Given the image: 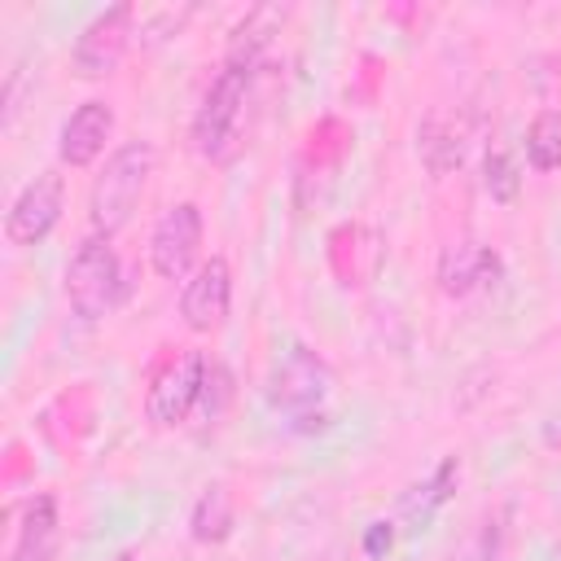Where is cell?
Masks as SVG:
<instances>
[{
	"instance_id": "14",
	"label": "cell",
	"mask_w": 561,
	"mask_h": 561,
	"mask_svg": "<svg viewBox=\"0 0 561 561\" xmlns=\"http://www.w3.org/2000/svg\"><path fill=\"white\" fill-rule=\"evenodd\" d=\"M188 526H193V539H197V543H219V539H228V530H232V491H228L224 482L206 486V491L197 495V504H193Z\"/></svg>"
},
{
	"instance_id": "3",
	"label": "cell",
	"mask_w": 561,
	"mask_h": 561,
	"mask_svg": "<svg viewBox=\"0 0 561 561\" xmlns=\"http://www.w3.org/2000/svg\"><path fill=\"white\" fill-rule=\"evenodd\" d=\"M66 298H70V311L88 324L101 320L114 307V298H118V259H114L105 237L92 232L75 250V259L66 267Z\"/></svg>"
},
{
	"instance_id": "6",
	"label": "cell",
	"mask_w": 561,
	"mask_h": 561,
	"mask_svg": "<svg viewBox=\"0 0 561 561\" xmlns=\"http://www.w3.org/2000/svg\"><path fill=\"white\" fill-rule=\"evenodd\" d=\"M61 197H66L61 175H57V171H39V175L13 197L9 215H4V237H9L13 245H39V241L57 228V219H61Z\"/></svg>"
},
{
	"instance_id": "18",
	"label": "cell",
	"mask_w": 561,
	"mask_h": 561,
	"mask_svg": "<svg viewBox=\"0 0 561 561\" xmlns=\"http://www.w3.org/2000/svg\"><path fill=\"white\" fill-rule=\"evenodd\" d=\"M228 399H232V377H228V368L224 364H206V381H202V399H197V408H202V416L206 421H215L224 408H228Z\"/></svg>"
},
{
	"instance_id": "9",
	"label": "cell",
	"mask_w": 561,
	"mask_h": 561,
	"mask_svg": "<svg viewBox=\"0 0 561 561\" xmlns=\"http://www.w3.org/2000/svg\"><path fill=\"white\" fill-rule=\"evenodd\" d=\"M228 307H232V272H228V259L224 254H210L193 280L184 285L180 294V316L193 333H210L228 320Z\"/></svg>"
},
{
	"instance_id": "4",
	"label": "cell",
	"mask_w": 561,
	"mask_h": 561,
	"mask_svg": "<svg viewBox=\"0 0 561 561\" xmlns=\"http://www.w3.org/2000/svg\"><path fill=\"white\" fill-rule=\"evenodd\" d=\"M329 394H333V368L311 346H294L272 377V403L294 421L320 425V408Z\"/></svg>"
},
{
	"instance_id": "16",
	"label": "cell",
	"mask_w": 561,
	"mask_h": 561,
	"mask_svg": "<svg viewBox=\"0 0 561 561\" xmlns=\"http://www.w3.org/2000/svg\"><path fill=\"white\" fill-rule=\"evenodd\" d=\"M456 478H460V460H456V456H447V460L434 469V478H430L425 486H416V491L403 500V513H408L412 522H421V526H425V522L434 517V508H438V504L451 495Z\"/></svg>"
},
{
	"instance_id": "1",
	"label": "cell",
	"mask_w": 561,
	"mask_h": 561,
	"mask_svg": "<svg viewBox=\"0 0 561 561\" xmlns=\"http://www.w3.org/2000/svg\"><path fill=\"white\" fill-rule=\"evenodd\" d=\"M153 167H158V153H153L149 140H127L105 158V167H101V175L92 180V193H88V219H92L96 237L110 241L114 232H123L131 224V210H136Z\"/></svg>"
},
{
	"instance_id": "17",
	"label": "cell",
	"mask_w": 561,
	"mask_h": 561,
	"mask_svg": "<svg viewBox=\"0 0 561 561\" xmlns=\"http://www.w3.org/2000/svg\"><path fill=\"white\" fill-rule=\"evenodd\" d=\"M482 184H486L491 202H500V206H513V202H517L522 175H517V162L508 158V149H491V153H486V162H482Z\"/></svg>"
},
{
	"instance_id": "8",
	"label": "cell",
	"mask_w": 561,
	"mask_h": 561,
	"mask_svg": "<svg viewBox=\"0 0 561 561\" xmlns=\"http://www.w3.org/2000/svg\"><path fill=\"white\" fill-rule=\"evenodd\" d=\"M197 245H202V210L193 202H180L158 219L149 237V263L162 280H180L193 267Z\"/></svg>"
},
{
	"instance_id": "7",
	"label": "cell",
	"mask_w": 561,
	"mask_h": 561,
	"mask_svg": "<svg viewBox=\"0 0 561 561\" xmlns=\"http://www.w3.org/2000/svg\"><path fill=\"white\" fill-rule=\"evenodd\" d=\"M131 22H136V4H114V9L96 13L75 44V75L79 79H105L127 53Z\"/></svg>"
},
{
	"instance_id": "19",
	"label": "cell",
	"mask_w": 561,
	"mask_h": 561,
	"mask_svg": "<svg viewBox=\"0 0 561 561\" xmlns=\"http://www.w3.org/2000/svg\"><path fill=\"white\" fill-rule=\"evenodd\" d=\"M364 548H368V557H381V548H390V522H373Z\"/></svg>"
},
{
	"instance_id": "5",
	"label": "cell",
	"mask_w": 561,
	"mask_h": 561,
	"mask_svg": "<svg viewBox=\"0 0 561 561\" xmlns=\"http://www.w3.org/2000/svg\"><path fill=\"white\" fill-rule=\"evenodd\" d=\"M206 364L210 359L202 351H184V355H175V359H167L158 368V377H153V386L145 394V412H149L153 425H180L197 408L202 381H206Z\"/></svg>"
},
{
	"instance_id": "11",
	"label": "cell",
	"mask_w": 561,
	"mask_h": 561,
	"mask_svg": "<svg viewBox=\"0 0 561 561\" xmlns=\"http://www.w3.org/2000/svg\"><path fill=\"white\" fill-rule=\"evenodd\" d=\"M53 543H57V504H53V495H31L22 508L13 561H48Z\"/></svg>"
},
{
	"instance_id": "20",
	"label": "cell",
	"mask_w": 561,
	"mask_h": 561,
	"mask_svg": "<svg viewBox=\"0 0 561 561\" xmlns=\"http://www.w3.org/2000/svg\"><path fill=\"white\" fill-rule=\"evenodd\" d=\"M557 561H561V543H557Z\"/></svg>"
},
{
	"instance_id": "15",
	"label": "cell",
	"mask_w": 561,
	"mask_h": 561,
	"mask_svg": "<svg viewBox=\"0 0 561 561\" xmlns=\"http://www.w3.org/2000/svg\"><path fill=\"white\" fill-rule=\"evenodd\" d=\"M526 162L535 171L561 167V110H539L526 127Z\"/></svg>"
},
{
	"instance_id": "10",
	"label": "cell",
	"mask_w": 561,
	"mask_h": 561,
	"mask_svg": "<svg viewBox=\"0 0 561 561\" xmlns=\"http://www.w3.org/2000/svg\"><path fill=\"white\" fill-rule=\"evenodd\" d=\"M114 131V110L105 101H83L66 123H61V136H57V153L66 167H88L101 158L105 140Z\"/></svg>"
},
{
	"instance_id": "12",
	"label": "cell",
	"mask_w": 561,
	"mask_h": 561,
	"mask_svg": "<svg viewBox=\"0 0 561 561\" xmlns=\"http://www.w3.org/2000/svg\"><path fill=\"white\" fill-rule=\"evenodd\" d=\"M486 267H495V254H486V250L473 245V241H451V245L443 250V259H438V289H443L447 298H465V294L482 280Z\"/></svg>"
},
{
	"instance_id": "2",
	"label": "cell",
	"mask_w": 561,
	"mask_h": 561,
	"mask_svg": "<svg viewBox=\"0 0 561 561\" xmlns=\"http://www.w3.org/2000/svg\"><path fill=\"white\" fill-rule=\"evenodd\" d=\"M250 75H254V61L228 53L224 66H219V75L210 79V88H206V96L197 105V118H193V149L202 158H215L219 162L237 145V123H241V110H245Z\"/></svg>"
},
{
	"instance_id": "13",
	"label": "cell",
	"mask_w": 561,
	"mask_h": 561,
	"mask_svg": "<svg viewBox=\"0 0 561 561\" xmlns=\"http://www.w3.org/2000/svg\"><path fill=\"white\" fill-rule=\"evenodd\" d=\"M416 149L425 158V167L434 175H447L451 167H460L465 158V127H456L451 114H430L421 123V136H416Z\"/></svg>"
}]
</instances>
